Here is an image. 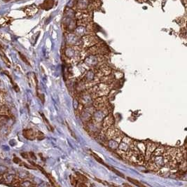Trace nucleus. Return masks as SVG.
Returning a JSON list of instances; mask_svg holds the SVG:
<instances>
[{
	"label": "nucleus",
	"instance_id": "nucleus-1",
	"mask_svg": "<svg viewBox=\"0 0 187 187\" xmlns=\"http://www.w3.org/2000/svg\"><path fill=\"white\" fill-rule=\"evenodd\" d=\"M185 151H183L182 149L167 147L163 154L164 166L170 169H174L177 167L179 163H182L184 158Z\"/></svg>",
	"mask_w": 187,
	"mask_h": 187
},
{
	"label": "nucleus",
	"instance_id": "nucleus-2",
	"mask_svg": "<svg viewBox=\"0 0 187 187\" xmlns=\"http://www.w3.org/2000/svg\"><path fill=\"white\" fill-rule=\"evenodd\" d=\"M165 149V147L163 146H158L156 147L148 160L149 169L154 171H158L164 166L163 154Z\"/></svg>",
	"mask_w": 187,
	"mask_h": 187
},
{
	"label": "nucleus",
	"instance_id": "nucleus-3",
	"mask_svg": "<svg viewBox=\"0 0 187 187\" xmlns=\"http://www.w3.org/2000/svg\"><path fill=\"white\" fill-rule=\"evenodd\" d=\"M105 135L107 138L109 140V146L110 148L113 149V144L115 143V144L119 146V144L120 143L121 140L123 137V134L121 132V130L119 129L114 128V127H110L109 128L105 133Z\"/></svg>",
	"mask_w": 187,
	"mask_h": 187
},
{
	"label": "nucleus",
	"instance_id": "nucleus-4",
	"mask_svg": "<svg viewBox=\"0 0 187 187\" xmlns=\"http://www.w3.org/2000/svg\"><path fill=\"white\" fill-rule=\"evenodd\" d=\"M109 87L107 84L101 83H97L95 85L93 86L89 90H88V93L93 98H97L101 96H105L107 95L109 93Z\"/></svg>",
	"mask_w": 187,
	"mask_h": 187
},
{
	"label": "nucleus",
	"instance_id": "nucleus-5",
	"mask_svg": "<svg viewBox=\"0 0 187 187\" xmlns=\"http://www.w3.org/2000/svg\"><path fill=\"white\" fill-rule=\"evenodd\" d=\"M93 106L95 107V108H96L97 110L105 111L109 107V99L106 97V95L97 97L94 100Z\"/></svg>",
	"mask_w": 187,
	"mask_h": 187
},
{
	"label": "nucleus",
	"instance_id": "nucleus-6",
	"mask_svg": "<svg viewBox=\"0 0 187 187\" xmlns=\"http://www.w3.org/2000/svg\"><path fill=\"white\" fill-rule=\"evenodd\" d=\"M91 48L88 50V53L91 55H105L107 54L109 51L107 47L103 44H98L95 46L90 47Z\"/></svg>",
	"mask_w": 187,
	"mask_h": 187
},
{
	"label": "nucleus",
	"instance_id": "nucleus-7",
	"mask_svg": "<svg viewBox=\"0 0 187 187\" xmlns=\"http://www.w3.org/2000/svg\"><path fill=\"white\" fill-rule=\"evenodd\" d=\"M132 142V140L128 137H123L122 140H121L119 144V154H122L124 152L127 151L129 149Z\"/></svg>",
	"mask_w": 187,
	"mask_h": 187
},
{
	"label": "nucleus",
	"instance_id": "nucleus-8",
	"mask_svg": "<svg viewBox=\"0 0 187 187\" xmlns=\"http://www.w3.org/2000/svg\"><path fill=\"white\" fill-rule=\"evenodd\" d=\"M111 69L105 64H102L100 67H97V69L95 71V74L98 78L107 76L109 74H111Z\"/></svg>",
	"mask_w": 187,
	"mask_h": 187
},
{
	"label": "nucleus",
	"instance_id": "nucleus-9",
	"mask_svg": "<svg viewBox=\"0 0 187 187\" xmlns=\"http://www.w3.org/2000/svg\"><path fill=\"white\" fill-rule=\"evenodd\" d=\"M146 145V151H145V160H149L150 156L153 153V151L156 149V148L158 146V144H156L154 142L148 141L145 143Z\"/></svg>",
	"mask_w": 187,
	"mask_h": 187
},
{
	"label": "nucleus",
	"instance_id": "nucleus-10",
	"mask_svg": "<svg viewBox=\"0 0 187 187\" xmlns=\"http://www.w3.org/2000/svg\"><path fill=\"white\" fill-rule=\"evenodd\" d=\"M82 42L83 44V46L85 47H91V46H93L95 44H97V39L95 36L90 35V36H86L82 39Z\"/></svg>",
	"mask_w": 187,
	"mask_h": 187
},
{
	"label": "nucleus",
	"instance_id": "nucleus-11",
	"mask_svg": "<svg viewBox=\"0 0 187 187\" xmlns=\"http://www.w3.org/2000/svg\"><path fill=\"white\" fill-rule=\"evenodd\" d=\"M114 123V119L112 114H108L103 120L102 122V128L105 130H107L109 128L111 127Z\"/></svg>",
	"mask_w": 187,
	"mask_h": 187
},
{
	"label": "nucleus",
	"instance_id": "nucleus-12",
	"mask_svg": "<svg viewBox=\"0 0 187 187\" xmlns=\"http://www.w3.org/2000/svg\"><path fill=\"white\" fill-rule=\"evenodd\" d=\"M128 180H129L130 182H132V184H134L135 185H136V186H137V187H144V184H141L139 181H137V180H136V179H130V178H128Z\"/></svg>",
	"mask_w": 187,
	"mask_h": 187
},
{
	"label": "nucleus",
	"instance_id": "nucleus-13",
	"mask_svg": "<svg viewBox=\"0 0 187 187\" xmlns=\"http://www.w3.org/2000/svg\"><path fill=\"white\" fill-rule=\"evenodd\" d=\"M91 155H93V156H94V158H96V160H97V161H99L100 163H103V161H102V160H101V158H100L99 156H97L96 154H94L93 152H91Z\"/></svg>",
	"mask_w": 187,
	"mask_h": 187
},
{
	"label": "nucleus",
	"instance_id": "nucleus-14",
	"mask_svg": "<svg viewBox=\"0 0 187 187\" xmlns=\"http://www.w3.org/2000/svg\"><path fill=\"white\" fill-rule=\"evenodd\" d=\"M107 168H109L110 170H111L114 172H115V173H116V174H119V175H121V177H123V174H121V172H118L116 169H114V168H111V167H109V166H107Z\"/></svg>",
	"mask_w": 187,
	"mask_h": 187
}]
</instances>
